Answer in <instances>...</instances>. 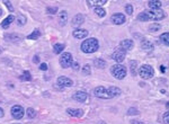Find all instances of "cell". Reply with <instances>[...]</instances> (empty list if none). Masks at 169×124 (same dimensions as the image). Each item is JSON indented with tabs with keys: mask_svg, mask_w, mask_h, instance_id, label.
<instances>
[{
	"mask_svg": "<svg viewBox=\"0 0 169 124\" xmlns=\"http://www.w3.org/2000/svg\"><path fill=\"white\" fill-rule=\"evenodd\" d=\"M166 17V13L160 9H148L140 13L138 15V19L140 22H148V20H161Z\"/></svg>",
	"mask_w": 169,
	"mask_h": 124,
	"instance_id": "6da1fadb",
	"label": "cell"
},
{
	"mask_svg": "<svg viewBox=\"0 0 169 124\" xmlns=\"http://www.w3.org/2000/svg\"><path fill=\"white\" fill-rule=\"evenodd\" d=\"M98 47H99V43L94 37L87 38L81 43V51L84 53H94L98 50Z\"/></svg>",
	"mask_w": 169,
	"mask_h": 124,
	"instance_id": "7a4b0ae2",
	"label": "cell"
},
{
	"mask_svg": "<svg viewBox=\"0 0 169 124\" xmlns=\"http://www.w3.org/2000/svg\"><path fill=\"white\" fill-rule=\"evenodd\" d=\"M111 73L116 78V79H124L126 76V68L122 64H115L111 68Z\"/></svg>",
	"mask_w": 169,
	"mask_h": 124,
	"instance_id": "3957f363",
	"label": "cell"
},
{
	"mask_svg": "<svg viewBox=\"0 0 169 124\" xmlns=\"http://www.w3.org/2000/svg\"><path fill=\"white\" fill-rule=\"evenodd\" d=\"M139 75H140V77L142 79H150L154 75L153 68L151 65H149V64H143L139 69Z\"/></svg>",
	"mask_w": 169,
	"mask_h": 124,
	"instance_id": "277c9868",
	"label": "cell"
},
{
	"mask_svg": "<svg viewBox=\"0 0 169 124\" xmlns=\"http://www.w3.org/2000/svg\"><path fill=\"white\" fill-rule=\"evenodd\" d=\"M73 63V59H72V54L70 52H64L61 58H60V64L62 68H69L71 67Z\"/></svg>",
	"mask_w": 169,
	"mask_h": 124,
	"instance_id": "5b68a950",
	"label": "cell"
},
{
	"mask_svg": "<svg viewBox=\"0 0 169 124\" xmlns=\"http://www.w3.org/2000/svg\"><path fill=\"white\" fill-rule=\"evenodd\" d=\"M11 115L16 120H20L24 116V108L20 105H15L11 107Z\"/></svg>",
	"mask_w": 169,
	"mask_h": 124,
	"instance_id": "8992f818",
	"label": "cell"
},
{
	"mask_svg": "<svg viewBox=\"0 0 169 124\" xmlns=\"http://www.w3.org/2000/svg\"><path fill=\"white\" fill-rule=\"evenodd\" d=\"M94 94H95V96L98 97V98L110 99V96H108V93H107V88H105V87H103V86H99V87L95 88Z\"/></svg>",
	"mask_w": 169,
	"mask_h": 124,
	"instance_id": "52a82bcc",
	"label": "cell"
},
{
	"mask_svg": "<svg viewBox=\"0 0 169 124\" xmlns=\"http://www.w3.org/2000/svg\"><path fill=\"white\" fill-rule=\"evenodd\" d=\"M57 85L60 86V87H71L72 85H73V82H72V80L70 79V78H68V77H65V76H60L59 78H57Z\"/></svg>",
	"mask_w": 169,
	"mask_h": 124,
	"instance_id": "ba28073f",
	"label": "cell"
},
{
	"mask_svg": "<svg viewBox=\"0 0 169 124\" xmlns=\"http://www.w3.org/2000/svg\"><path fill=\"white\" fill-rule=\"evenodd\" d=\"M125 55H126V52L123 51L122 49H118V50H116V51L112 54V58L117 62V63H121V62L124 61Z\"/></svg>",
	"mask_w": 169,
	"mask_h": 124,
	"instance_id": "9c48e42d",
	"label": "cell"
},
{
	"mask_svg": "<svg viewBox=\"0 0 169 124\" xmlns=\"http://www.w3.org/2000/svg\"><path fill=\"white\" fill-rule=\"evenodd\" d=\"M125 20H126V17L123 14H121V13L114 14L112 16V22L115 25H122V24L125 23Z\"/></svg>",
	"mask_w": 169,
	"mask_h": 124,
	"instance_id": "30bf717a",
	"label": "cell"
},
{
	"mask_svg": "<svg viewBox=\"0 0 169 124\" xmlns=\"http://www.w3.org/2000/svg\"><path fill=\"white\" fill-rule=\"evenodd\" d=\"M84 22V16L83 15V14H78V15H76V16L72 18L71 24H72L73 27H78V26L83 25Z\"/></svg>",
	"mask_w": 169,
	"mask_h": 124,
	"instance_id": "8fae6325",
	"label": "cell"
},
{
	"mask_svg": "<svg viewBox=\"0 0 169 124\" xmlns=\"http://www.w3.org/2000/svg\"><path fill=\"white\" fill-rule=\"evenodd\" d=\"M72 98H73L75 100L79 102V103H84V102L87 100V98H88V94L84 93V92H77V93L73 94Z\"/></svg>",
	"mask_w": 169,
	"mask_h": 124,
	"instance_id": "7c38bea8",
	"label": "cell"
},
{
	"mask_svg": "<svg viewBox=\"0 0 169 124\" xmlns=\"http://www.w3.org/2000/svg\"><path fill=\"white\" fill-rule=\"evenodd\" d=\"M133 41L132 40H123L122 42H121V44H119V47L123 50V51H129V50H131L132 47H133Z\"/></svg>",
	"mask_w": 169,
	"mask_h": 124,
	"instance_id": "4fadbf2b",
	"label": "cell"
},
{
	"mask_svg": "<svg viewBox=\"0 0 169 124\" xmlns=\"http://www.w3.org/2000/svg\"><path fill=\"white\" fill-rule=\"evenodd\" d=\"M107 93H108L110 99H111V98H114V97H116V96H119V95L122 94V90H121V88H118V87L112 86V87H108V88H107Z\"/></svg>",
	"mask_w": 169,
	"mask_h": 124,
	"instance_id": "5bb4252c",
	"label": "cell"
},
{
	"mask_svg": "<svg viewBox=\"0 0 169 124\" xmlns=\"http://www.w3.org/2000/svg\"><path fill=\"white\" fill-rule=\"evenodd\" d=\"M72 35H73V37H76V38H78V40H81V38L87 37V35H88V31H87V30H81V28H78V30H75V31H73Z\"/></svg>",
	"mask_w": 169,
	"mask_h": 124,
	"instance_id": "9a60e30c",
	"label": "cell"
},
{
	"mask_svg": "<svg viewBox=\"0 0 169 124\" xmlns=\"http://www.w3.org/2000/svg\"><path fill=\"white\" fill-rule=\"evenodd\" d=\"M67 113L73 117H81L84 115V111L83 109H78V108H68Z\"/></svg>",
	"mask_w": 169,
	"mask_h": 124,
	"instance_id": "2e32d148",
	"label": "cell"
},
{
	"mask_svg": "<svg viewBox=\"0 0 169 124\" xmlns=\"http://www.w3.org/2000/svg\"><path fill=\"white\" fill-rule=\"evenodd\" d=\"M141 47H142L144 51L151 52V51L153 50V44H152V42H150L149 40H142V42H141Z\"/></svg>",
	"mask_w": 169,
	"mask_h": 124,
	"instance_id": "e0dca14e",
	"label": "cell"
},
{
	"mask_svg": "<svg viewBox=\"0 0 169 124\" xmlns=\"http://www.w3.org/2000/svg\"><path fill=\"white\" fill-rule=\"evenodd\" d=\"M15 20V16H13V15H9L8 17H6V19L1 23V27L3 28V30H7L8 27H9V25L13 23Z\"/></svg>",
	"mask_w": 169,
	"mask_h": 124,
	"instance_id": "ac0fdd59",
	"label": "cell"
},
{
	"mask_svg": "<svg viewBox=\"0 0 169 124\" xmlns=\"http://www.w3.org/2000/svg\"><path fill=\"white\" fill-rule=\"evenodd\" d=\"M67 22H68V13L67 11H61L60 13V16H59V23L61 26H65L67 25Z\"/></svg>",
	"mask_w": 169,
	"mask_h": 124,
	"instance_id": "d6986e66",
	"label": "cell"
},
{
	"mask_svg": "<svg viewBox=\"0 0 169 124\" xmlns=\"http://www.w3.org/2000/svg\"><path fill=\"white\" fill-rule=\"evenodd\" d=\"M148 6L150 7V9H160L161 1H159V0H151V1L148 2Z\"/></svg>",
	"mask_w": 169,
	"mask_h": 124,
	"instance_id": "ffe728a7",
	"label": "cell"
},
{
	"mask_svg": "<svg viewBox=\"0 0 169 124\" xmlns=\"http://www.w3.org/2000/svg\"><path fill=\"white\" fill-rule=\"evenodd\" d=\"M15 20H16V23H17L18 26H24V25L26 24V22H27V18H26V16H24V15H18Z\"/></svg>",
	"mask_w": 169,
	"mask_h": 124,
	"instance_id": "44dd1931",
	"label": "cell"
},
{
	"mask_svg": "<svg viewBox=\"0 0 169 124\" xmlns=\"http://www.w3.org/2000/svg\"><path fill=\"white\" fill-rule=\"evenodd\" d=\"M5 38L7 40V41H9V42H18V41H20L22 40V37L19 36V35H17V34H9V35H7V36H5Z\"/></svg>",
	"mask_w": 169,
	"mask_h": 124,
	"instance_id": "7402d4cb",
	"label": "cell"
},
{
	"mask_svg": "<svg viewBox=\"0 0 169 124\" xmlns=\"http://www.w3.org/2000/svg\"><path fill=\"white\" fill-rule=\"evenodd\" d=\"M64 47H65V45L63 43H55L54 46H53V51H54L55 54H60L64 50Z\"/></svg>",
	"mask_w": 169,
	"mask_h": 124,
	"instance_id": "603a6c76",
	"label": "cell"
},
{
	"mask_svg": "<svg viewBox=\"0 0 169 124\" xmlns=\"http://www.w3.org/2000/svg\"><path fill=\"white\" fill-rule=\"evenodd\" d=\"M94 65L96 68H99V69H104L106 67V62L104 61L103 59H95L94 60Z\"/></svg>",
	"mask_w": 169,
	"mask_h": 124,
	"instance_id": "cb8c5ba5",
	"label": "cell"
},
{
	"mask_svg": "<svg viewBox=\"0 0 169 124\" xmlns=\"http://www.w3.org/2000/svg\"><path fill=\"white\" fill-rule=\"evenodd\" d=\"M106 2H107L106 0H88L87 1V3L89 6H103Z\"/></svg>",
	"mask_w": 169,
	"mask_h": 124,
	"instance_id": "d4e9b609",
	"label": "cell"
},
{
	"mask_svg": "<svg viewBox=\"0 0 169 124\" xmlns=\"http://www.w3.org/2000/svg\"><path fill=\"white\" fill-rule=\"evenodd\" d=\"M160 41H161V43H164L165 45L169 46V32L162 33V34L160 35Z\"/></svg>",
	"mask_w": 169,
	"mask_h": 124,
	"instance_id": "484cf974",
	"label": "cell"
},
{
	"mask_svg": "<svg viewBox=\"0 0 169 124\" xmlns=\"http://www.w3.org/2000/svg\"><path fill=\"white\" fill-rule=\"evenodd\" d=\"M137 69H138V62L132 60L130 62V70H131L132 76H137Z\"/></svg>",
	"mask_w": 169,
	"mask_h": 124,
	"instance_id": "4316f807",
	"label": "cell"
},
{
	"mask_svg": "<svg viewBox=\"0 0 169 124\" xmlns=\"http://www.w3.org/2000/svg\"><path fill=\"white\" fill-rule=\"evenodd\" d=\"M40 36H41V32H40V30H35V31H33L29 35H28L27 38L28 40H37Z\"/></svg>",
	"mask_w": 169,
	"mask_h": 124,
	"instance_id": "83f0119b",
	"label": "cell"
},
{
	"mask_svg": "<svg viewBox=\"0 0 169 124\" xmlns=\"http://www.w3.org/2000/svg\"><path fill=\"white\" fill-rule=\"evenodd\" d=\"M94 11H95V14H96L97 16H99V17H104V16L106 15L105 9H104V8H102V7H96Z\"/></svg>",
	"mask_w": 169,
	"mask_h": 124,
	"instance_id": "f1b7e54d",
	"label": "cell"
},
{
	"mask_svg": "<svg viewBox=\"0 0 169 124\" xmlns=\"http://www.w3.org/2000/svg\"><path fill=\"white\" fill-rule=\"evenodd\" d=\"M19 79L20 80H25V81H29L30 79H32V76H30V73H29V71H24V73L19 77Z\"/></svg>",
	"mask_w": 169,
	"mask_h": 124,
	"instance_id": "f546056e",
	"label": "cell"
},
{
	"mask_svg": "<svg viewBox=\"0 0 169 124\" xmlns=\"http://www.w3.org/2000/svg\"><path fill=\"white\" fill-rule=\"evenodd\" d=\"M26 114H27V116L29 119H34L36 116V111L34 108L29 107V108H27V111H26Z\"/></svg>",
	"mask_w": 169,
	"mask_h": 124,
	"instance_id": "4dcf8cb0",
	"label": "cell"
},
{
	"mask_svg": "<svg viewBox=\"0 0 169 124\" xmlns=\"http://www.w3.org/2000/svg\"><path fill=\"white\" fill-rule=\"evenodd\" d=\"M161 28V25H159V24H152V25H150L149 26V31L150 32H158L159 30Z\"/></svg>",
	"mask_w": 169,
	"mask_h": 124,
	"instance_id": "1f68e13d",
	"label": "cell"
},
{
	"mask_svg": "<svg viewBox=\"0 0 169 124\" xmlns=\"http://www.w3.org/2000/svg\"><path fill=\"white\" fill-rule=\"evenodd\" d=\"M139 114H140V112L135 107H131L127 111V115H139Z\"/></svg>",
	"mask_w": 169,
	"mask_h": 124,
	"instance_id": "d6a6232c",
	"label": "cell"
},
{
	"mask_svg": "<svg viewBox=\"0 0 169 124\" xmlns=\"http://www.w3.org/2000/svg\"><path fill=\"white\" fill-rule=\"evenodd\" d=\"M83 73H84V76H89L90 73H91V71H90V65L89 64H84V68H83Z\"/></svg>",
	"mask_w": 169,
	"mask_h": 124,
	"instance_id": "836d02e7",
	"label": "cell"
},
{
	"mask_svg": "<svg viewBox=\"0 0 169 124\" xmlns=\"http://www.w3.org/2000/svg\"><path fill=\"white\" fill-rule=\"evenodd\" d=\"M125 11L127 15H132L133 14V6L132 5H126L125 6Z\"/></svg>",
	"mask_w": 169,
	"mask_h": 124,
	"instance_id": "e575fe53",
	"label": "cell"
},
{
	"mask_svg": "<svg viewBox=\"0 0 169 124\" xmlns=\"http://www.w3.org/2000/svg\"><path fill=\"white\" fill-rule=\"evenodd\" d=\"M46 11H48V14H55L56 11H57V7H48L46 8Z\"/></svg>",
	"mask_w": 169,
	"mask_h": 124,
	"instance_id": "d590c367",
	"label": "cell"
},
{
	"mask_svg": "<svg viewBox=\"0 0 169 124\" xmlns=\"http://www.w3.org/2000/svg\"><path fill=\"white\" fill-rule=\"evenodd\" d=\"M162 120H164V123L165 124H169V111L168 112H166V113L164 114Z\"/></svg>",
	"mask_w": 169,
	"mask_h": 124,
	"instance_id": "8d00e7d4",
	"label": "cell"
},
{
	"mask_svg": "<svg viewBox=\"0 0 169 124\" xmlns=\"http://www.w3.org/2000/svg\"><path fill=\"white\" fill-rule=\"evenodd\" d=\"M3 3L8 7V9H9V11H13L14 10V7H13V5H11V2L10 1H8V0H6V1H3Z\"/></svg>",
	"mask_w": 169,
	"mask_h": 124,
	"instance_id": "74e56055",
	"label": "cell"
},
{
	"mask_svg": "<svg viewBox=\"0 0 169 124\" xmlns=\"http://www.w3.org/2000/svg\"><path fill=\"white\" fill-rule=\"evenodd\" d=\"M40 70L46 71V70H48V64H46V63H42V64L40 65Z\"/></svg>",
	"mask_w": 169,
	"mask_h": 124,
	"instance_id": "f35d334b",
	"label": "cell"
},
{
	"mask_svg": "<svg viewBox=\"0 0 169 124\" xmlns=\"http://www.w3.org/2000/svg\"><path fill=\"white\" fill-rule=\"evenodd\" d=\"M72 68H73L75 70H79V63L76 61H73V63H72Z\"/></svg>",
	"mask_w": 169,
	"mask_h": 124,
	"instance_id": "ab89813d",
	"label": "cell"
},
{
	"mask_svg": "<svg viewBox=\"0 0 169 124\" xmlns=\"http://www.w3.org/2000/svg\"><path fill=\"white\" fill-rule=\"evenodd\" d=\"M131 124H144V122H141V121H138V120H132Z\"/></svg>",
	"mask_w": 169,
	"mask_h": 124,
	"instance_id": "60d3db41",
	"label": "cell"
},
{
	"mask_svg": "<svg viewBox=\"0 0 169 124\" xmlns=\"http://www.w3.org/2000/svg\"><path fill=\"white\" fill-rule=\"evenodd\" d=\"M33 60H34V62H35V63H38V61H40V59H38V57H37V55H35Z\"/></svg>",
	"mask_w": 169,
	"mask_h": 124,
	"instance_id": "b9f144b4",
	"label": "cell"
},
{
	"mask_svg": "<svg viewBox=\"0 0 169 124\" xmlns=\"http://www.w3.org/2000/svg\"><path fill=\"white\" fill-rule=\"evenodd\" d=\"M3 115H5V112H3V109L0 107V117H3Z\"/></svg>",
	"mask_w": 169,
	"mask_h": 124,
	"instance_id": "7bdbcfd3",
	"label": "cell"
},
{
	"mask_svg": "<svg viewBox=\"0 0 169 124\" xmlns=\"http://www.w3.org/2000/svg\"><path fill=\"white\" fill-rule=\"evenodd\" d=\"M160 70H161V72H165V71H166V68H165V65H161V67H160Z\"/></svg>",
	"mask_w": 169,
	"mask_h": 124,
	"instance_id": "ee69618b",
	"label": "cell"
},
{
	"mask_svg": "<svg viewBox=\"0 0 169 124\" xmlns=\"http://www.w3.org/2000/svg\"><path fill=\"white\" fill-rule=\"evenodd\" d=\"M166 107H167V108L169 109V102H167V103H166Z\"/></svg>",
	"mask_w": 169,
	"mask_h": 124,
	"instance_id": "f6af8a7d",
	"label": "cell"
},
{
	"mask_svg": "<svg viewBox=\"0 0 169 124\" xmlns=\"http://www.w3.org/2000/svg\"><path fill=\"white\" fill-rule=\"evenodd\" d=\"M98 124H106V122H104V121H100V122H99Z\"/></svg>",
	"mask_w": 169,
	"mask_h": 124,
	"instance_id": "bcb514c9",
	"label": "cell"
},
{
	"mask_svg": "<svg viewBox=\"0 0 169 124\" xmlns=\"http://www.w3.org/2000/svg\"><path fill=\"white\" fill-rule=\"evenodd\" d=\"M1 14H2V10H1V9H0V16H1Z\"/></svg>",
	"mask_w": 169,
	"mask_h": 124,
	"instance_id": "7dc6e473",
	"label": "cell"
}]
</instances>
